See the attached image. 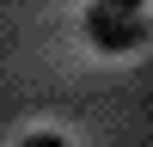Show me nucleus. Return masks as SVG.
Instances as JSON below:
<instances>
[{"label": "nucleus", "mask_w": 153, "mask_h": 147, "mask_svg": "<svg viewBox=\"0 0 153 147\" xmlns=\"http://www.w3.org/2000/svg\"><path fill=\"white\" fill-rule=\"evenodd\" d=\"M86 37H92L104 55H129V49L147 43V19L141 12H117V6H86Z\"/></svg>", "instance_id": "nucleus-1"}, {"label": "nucleus", "mask_w": 153, "mask_h": 147, "mask_svg": "<svg viewBox=\"0 0 153 147\" xmlns=\"http://www.w3.org/2000/svg\"><path fill=\"white\" fill-rule=\"evenodd\" d=\"M19 147H68V141H61V135H49V129H37V135H25Z\"/></svg>", "instance_id": "nucleus-2"}, {"label": "nucleus", "mask_w": 153, "mask_h": 147, "mask_svg": "<svg viewBox=\"0 0 153 147\" xmlns=\"http://www.w3.org/2000/svg\"><path fill=\"white\" fill-rule=\"evenodd\" d=\"M98 6H117V12H141V0H98Z\"/></svg>", "instance_id": "nucleus-3"}]
</instances>
